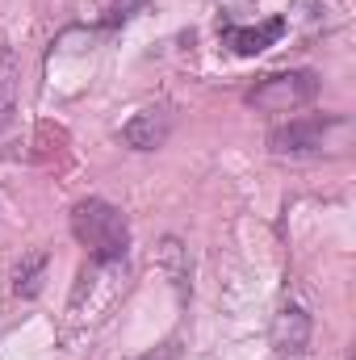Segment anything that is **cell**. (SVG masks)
Returning a JSON list of instances; mask_svg holds the SVG:
<instances>
[{
  "mask_svg": "<svg viewBox=\"0 0 356 360\" xmlns=\"http://www.w3.org/2000/svg\"><path fill=\"white\" fill-rule=\"evenodd\" d=\"M17 84H21V63L8 46H0V126L17 109Z\"/></svg>",
  "mask_w": 356,
  "mask_h": 360,
  "instance_id": "obj_7",
  "label": "cell"
},
{
  "mask_svg": "<svg viewBox=\"0 0 356 360\" xmlns=\"http://www.w3.org/2000/svg\"><path fill=\"white\" fill-rule=\"evenodd\" d=\"M139 360H180V340H168V344H160L155 352H147Z\"/></svg>",
  "mask_w": 356,
  "mask_h": 360,
  "instance_id": "obj_9",
  "label": "cell"
},
{
  "mask_svg": "<svg viewBox=\"0 0 356 360\" xmlns=\"http://www.w3.org/2000/svg\"><path fill=\"white\" fill-rule=\"evenodd\" d=\"M348 139H352V122L344 113H306L268 130V151L272 155H323V151H344Z\"/></svg>",
  "mask_w": 356,
  "mask_h": 360,
  "instance_id": "obj_2",
  "label": "cell"
},
{
  "mask_svg": "<svg viewBox=\"0 0 356 360\" xmlns=\"http://www.w3.org/2000/svg\"><path fill=\"white\" fill-rule=\"evenodd\" d=\"M281 34H285L281 17H268L265 25H222V46L231 55H239V59H252V55L268 51Z\"/></svg>",
  "mask_w": 356,
  "mask_h": 360,
  "instance_id": "obj_5",
  "label": "cell"
},
{
  "mask_svg": "<svg viewBox=\"0 0 356 360\" xmlns=\"http://www.w3.org/2000/svg\"><path fill=\"white\" fill-rule=\"evenodd\" d=\"M314 96H319V76L314 72H272L248 92V105L260 109V113H298Z\"/></svg>",
  "mask_w": 356,
  "mask_h": 360,
  "instance_id": "obj_3",
  "label": "cell"
},
{
  "mask_svg": "<svg viewBox=\"0 0 356 360\" xmlns=\"http://www.w3.org/2000/svg\"><path fill=\"white\" fill-rule=\"evenodd\" d=\"M306 340H310L306 310L302 306H285L276 314V323H272V348H276V356H298L306 348Z\"/></svg>",
  "mask_w": 356,
  "mask_h": 360,
  "instance_id": "obj_6",
  "label": "cell"
},
{
  "mask_svg": "<svg viewBox=\"0 0 356 360\" xmlns=\"http://www.w3.org/2000/svg\"><path fill=\"white\" fill-rule=\"evenodd\" d=\"M72 235L89 252L92 264H122L130 252V222L117 205L89 197L72 210Z\"/></svg>",
  "mask_w": 356,
  "mask_h": 360,
  "instance_id": "obj_1",
  "label": "cell"
},
{
  "mask_svg": "<svg viewBox=\"0 0 356 360\" xmlns=\"http://www.w3.org/2000/svg\"><path fill=\"white\" fill-rule=\"evenodd\" d=\"M42 269H46V256H30V260L17 269L13 289H17L21 297H34V293H38V285H42Z\"/></svg>",
  "mask_w": 356,
  "mask_h": 360,
  "instance_id": "obj_8",
  "label": "cell"
},
{
  "mask_svg": "<svg viewBox=\"0 0 356 360\" xmlns=\"http://www.w3.org/2000/svg\"><path fill=\"white\" fill-rule=\"evenodd\" d=\"M168 134H172V105H147L122 126V139L134 151H155L168 143Z\"/></svg>",
  "mask_w": 356,
  "mask_h": 360,
  "instance_id": "obj_4",
  "label": "cell"
}]
</instances>
